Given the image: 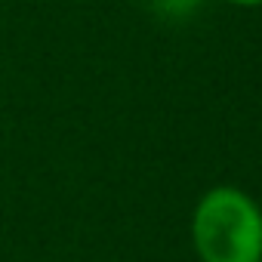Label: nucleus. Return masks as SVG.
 <instances>
[{
    "mask_svg": "<svg viewBox=\"0 0 262 262\" xmlns=\"http://www.w3.org/2000/svg\"><path fill=\"white\" fill-rule=\"evenodd\" d=\"M228 4H234V7H247V10H253V7H262V0H228Z\"/></svg>",
    "mask_w": 262,
    "mask_h": 262,
    "instance_id": "3",
    "label": "nucleus"
},
{
    "mask_svg": "<svg viewBox=\"0 0 262 262\" xmlns=\"http://www.w3.org/2000/svg\"><path fill=\"white\" fill-rule=\"evenodd\" d=\"M201 0H148V7L158 10V13H167V16H182V13H191Z\"/></svg>",
    "mask_w": 262,
    "mask_h": 262,
    "instance_id": "2",
    "label": "nucleus"
},
{
    "mask_svg": "<svg viewBox=\"0 0 262 262\" xmlns=\"http://www.w3.org/2000/svg\"><path fill=\"white\" fill-rule=\"evenodd\" d=\"M191 244L201 262H262V210L234 188H210L191 216Z\"/></svg>",
    "mask_w": 262,
    "mask_h": 262,
    "instance_id": "1",
    "label": "nucleus"
}]
</instances>
